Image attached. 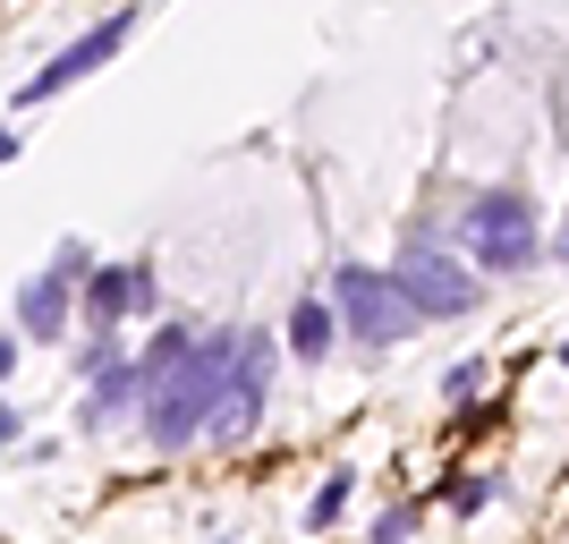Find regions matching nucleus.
<instances>
[{
  "instance_id": "obj_9",
  "label": "nucleus",
  "mask_w": 569,
  "mask_h": 544,
  "mask_svg": "<svg viewBox=\"0 0 569 544\" xmlns=\"http://www.w3.org/2000/svg\"><path fill=\"white\" fill-rule=\"evenodd\" d=\"M144 400V366L128 349L111 357V366H94V375H86V400H77V426L86 434H102V426H119V417H128V408Z\"/></svg>"
},
{
  "instance_id": "obj_4",
  "label": "nucleus",
  "mask_w": 569,
  "mask_h": 544,
  "mask_svg": "<svg viewBox=\"0 0 569 544\" xmlns=\"http://www.w3.org/2000/svg\"><path fill=\"white\" fill-rule=\"evenodd\" d=\"M86 273H94V247H86V238H60V247H51V264L18 289V332H26V340H69V324H77V281H86Z\"/></svg>"
},
{
  "instance_id": "obj_16",
  "label": "nucleus",
  "mask_w": 569,
  "mask_h": 544,
  "mask_svg": "<svg viewBox=\"0 0 569 544\" xmlns=\"http://www.w3.org/2000/svg\"><path fill=\"white\" fill-rule=\"evenodd\" d=\"M18 426H26V417H18L9 400H0V443H18Z\"/></svg>"
},
{
  "instance_id": "obj_8",
  "label": "nucleus",
  "mask_w": 569,
  "mask_h": 544,
  "mask_svg": "<svg viewBox=\"0 0 569 544\" xmlns=\"http://www.w3.org/2000/svg\"><path fill=\"white\" fill-rule=\"evenodd\" d=\"M153 307V264L144 256H128V264H94L86 281H77V315H86V332H119L128 315H144Z\"/></svg>"
},
{
  "instance_id": "obj_11",
  "label": "nucleus",
  "mask_w": 569,
  "mask_h": 544,
  "mask_svg": "<svg viewBox=\"0 0 569 544\" xmlns=\"http://www.w3.org/2000/svg\"><path fill=\"white\" fill-rule=\"evenodd\" d=\"M349 494H357V468H332V476H323V494L307 502V527H332L340 511H349Z\"/></svg>"
},
{
  "instance_id": "obj_5",
  "label": "nucleus",
  "mask_w": 569,
  "mask_h": 544,
  "mask_svg": "<svg viewBox=\"0 0 569 544\" xmlns=\"http://www.w3.org/2000/svg\"><path fill=\"white\" fill-rule=\"evenodd\" d=\"M128 34H137V9H111L102 26H86V34H77L69 51H51L43 69H34V77L18 86V111H34V102H60L69 86H86V77H94L102 60H119V43H128Z\"/></svg>"
},
{
  "instance_id": "obj_10",
  "label": "nucleus",
  "mask_w": 569,
  "mask_h": 544,
  "mask_svg": "<svg viewBox=\"0 0 569 544\" xmlns=\"http://www.w3.org/2000/svg\"><path fill=\"white\" fill-rule=\"evenodd\" d=\"M281 340H289V357L323 366V357H332V340H340V307H332V298H298V307H289V324H281Z\"/></svg>"
},
{
  "instance_id": "obj_7",
  "label": "nucleus",
  "mask_w": 569,
  "mask_h": 544,
  "mask_svg": "<svg viewBox=\"0 0 569 544\" xmlns=\"http://www.w3.org/2000/svg\"><path fill=\"white\" fill-rule=\"evenodd\" d=\"M400 273V289H408V307L426 315H476L485 307V281H476L468 264H451V256H426V247H408V264H391Z\"/></svg>"
},
{
  "instance_id": "obj_13",
  "label": "nucleus",
  "mask_w": 569,
  "mask_h": 544,
  "mask_svg": "<svg viewBox=\"0 0 569 544\" xmlns=\"http://www.w3.org/2000/svg\"><path fill=\"white\" fill-rule=\"evenodd\" d=\"M442 392H451V400H476V392H485V366H476V357H468V366H451Z\"/></svg>"
},
{
  "instance_id": "obj_18",
  "label": "nucleus",
  "mask_w": 569,
  "mask_h": 544,
  "mask_svg": "<svg viewBox=\"0 0 569 544\" xmlns=\"http://www.w3.org/2000/svg\"><path fill=\"white\" fill-rule=\"evenodd\" d=\"M552 256H561V264H569V221H561V238H552Z\"/></svg>"
},
{
  "instance_id": "obj_3",
  "label": "nucleus",
  "mask_w": 569,
  "mask_h": 544,
  "mask_svg": "<svg viewBox=\"0 0 569 544\" xmlns=\"http://www.w3.org/2000/svg\"><path fill=\"white\" fill-rule=\"evenodd\" d=\"M332 307H340V332L366 340V349H391V340H408V332L426 324V315L408 307L400 273H375V264H340L332 273Z\"/></svg>"
},
{
  "instance_id": "obj_17",
  "label": "nucleus",
  "mask_w": 569,
  "mask_h": 544,
  "mask_svg": "<svg viewBox=\"0 0 569 544\" xmlns=\"http://www.w3.org/2000/svg\"><path fill=\"white\" fill-rule=\"evenodd\" d=\"M18 162V128H0V170Z\"/></svg>"
},
{
  "instance_id": "obj_6",
  "label": "nucleus",
  "mask_w": 569,
  "mask_h": 544,
  "mask_svg": "<svg viewBox=\"0 0 569 544\" xmlns=\"http://www.w3.org/2000/svg\"><path fill=\"white\" fill-rule=\"evenodd\" d=\"M263 400H272V340H263V332H238V366H230V383H221L204 434H213V443H247Z\"/></svg>"
},
{
  "instance_id": "obj_12",
  "label": "nucleus",
  "mask_w": 569,
  "mask_h": 544,
  "mask_svg": "<svg viewBox=\"0 0 569 544\" xmlns=\"http://www.w3.org/2000/svg\"><path fill=\"white\" fill-rule=\"evenodd\" d=\"M493 494H501L493 476H459V485H451V511H485Z\"/></svg>"
},
{
  "instance_id": "obj_2",
  "label": "nucleus",
  "mask_w": 569,
  "mask_h": 544,
  "mask_svg": "<svg viewBox=\"0 0 569 544\" xmlns=\"http://www.w3.org/2000/svg\"><path fill=\"white\" fill-rule=\"evenodd\" d=\"M468 256H476V273H527V264L545 256V230H536V196H519V188H485L468 205Z\"/></svg>"
},
{
  "instance_id": "obj_19",
  "label": "nucleus",
  "mask_w": 569,
  "mask_h": 544,
  "mask_svg": "<svg viewBox=\"0 0 569 544\" xmlns=\"http://www.w3.org/2000/svg\"><path fill=\"white\" fill-rule=\"evenodd\" d=\"M561 375H569V340H561Z\"/></svg>"
},
{
  "instance_id": "obj_14",
  "label": "nucleus",
  "mask_w": 569,
  "mask_h": 544,
  "mask_svg": "<svg viewBox=\"0 0 569 544\" xmlns=\"http://www.w3.org/2000/svg\"><path fill=\"white\" fill-rule=\"evenodd\" d=\"M408 527H417V502H400V511H382V520H375V536H408Z\"/></svg>"
},
{
  "instance_id": "obj_15",
  "label": "nucleus",
  "mask_w": 569,
  "mask_h": 544,
  "mask_svg": "<svg viewBox=\"0 0 569 544\" xmlns=\"http://www.w3.org/2000/svg\"><path fill=\"white\" fill-rule=\"evenodd\" d=\"M18 375V340H9V332H0V383Z\"/></svg>"
},
{
  "instance_id": "obj_1",
  "label": "nucleus",
  "mask_w": 569,
  "mask_h": 544,
  "mask_svg": "<svg viewBox=\"0 0 569 544\" xmlns=\"http://www.w3.org/2000/svg\"><path fill=\"white\" fill-rule=\"evenodd\" d=\"M238 366V332H196V349L179 357V366H162V375H144V443L153 451H188L196 434L213 426V400H221V383H230Z\"/></svg>"
}]
</instances>
